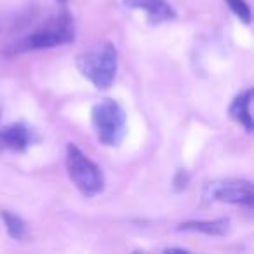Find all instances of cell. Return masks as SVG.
<instances>
[{
    "label": "cell",
    "instance_id": "1",
    "mask_svg": "<svg viewBox=\"0 0 254 254\" xmlns=\"http://www.w3.org/2000/svg\"><path fill=\"white\" fill-rule=\"evenodd\" d=\"M75 40V25L73 19L68 12H60V14L49 18L42 26L33 30L32 33L14 40L5 47L4 54L7 58H14L19 54L30 53V51H42L53 49V47H61L71 44Z\"/></svg>",
    "mask_w": 254,
    "mask_h": 254
},
{
    "label": "cell",
    "instance_id": "2",
    "mask_svg": "<svg viewBox=\"0 0 254 254\" xmlns=\"http://www.w3.org/2000/svg\"><path fill=\"white\" fill-rule=\"evenodd\" d=\"M77 68L94 87L108 89L115 82L119 68V53L112 42H105L94 49L77 56Z\"/></svg>",
    "mask_w": 254,
    "mask_h": 254
},
{
    "label": "cell",
    "instance_id": "3",
    "mask_svg": "<svg viewBox=\"0 0 254 254\" xmlns=\"http://www.w3.org/2000/svg\"><path fill=\"white\" fill-rule=\"evenodd\" d=\"M66 169L71 183L85 197H96L105 190V176L101 167L92 162L77 145H66Z\"/></svg>",
    "mask_w": 254,
    "mask_h": 254
},
{
    "label": "cell",
    "instance_id": "4",
    "mask_svg": "<svg viewBox=\"0 0 254 254\" xmlns=\"http://www.w3.org/2000/svg\"><path fill=\"white\" fill-rule=\"evenodd\" d=\"M91 122L98 141L105 146H119L126 138V112L115 99H101L91 110Z\"/></svg>",
    "mask_w": 254,
    "mask_h": 254
},
{
    "label": "cell",
    "instance_id": "5",
    "mask_svg": "<svg viewBox=\"0 0 254 254\" xmlns=\"http://www.w3.org/2000/svg\"><path fill=\"white\" fill-rule=\"evenodd\" d=\"M202 202H223V204H235L253 207L254 190L253 183L247 180H216L209 181L202 190Z\"/></svg>",
    "mask_w": 254,
    "mask_h": 254
},
{
    "label": "cell",
    "instance_id": "6",
    "mask_svg": "<svg viewBox=\"0 0 254 254\" xmlns=\"http://www.w3.org/2000/svg\"><path fill=\"white\" fill-rule=\"evenodd\" d=\"M37 141L35 131L25 122H16L0 131V155L2 153H23Z\"/></svg>",
    "mask_w": 254,
    "mask_h": 254
},
{
    "label": "cell",
    "instance_id": "7",
    "mask_svg": "<svg viewBox=\"0 0 254 254\" xmlns=\"http://www.w3.org/2000/svg\"><path fill=\"white\" fill-rule=\"evenodd\" d=\"M122 4L127 9L143 11L152 25H160L178 18L176 9L171 5L169 0H122Z\"/></svg>",
    "mask_w": 254,
    "mask_h": 254
},
{
    "label": "cell",
    "instance_id": "8",
    "mask_svg": "<svg viewBox=\"0 0 254 254\" xmlns=\"http://www.w3.org/2000/svg\"><path fill=\"white\" fill-rule=\"evenodd\" d=\"M232 221L228 218L218 219H191V221L180 223L176 226L178 232H191V233H204L209 237H223L230 232Z\"/></svg>",
    "mask_w": 254,
    "mask_h": 254
},
{
    "label": "cell",
    "instance_id": "9",
    "mask_svg": "<svg viewBox=\"0 0 254 254\" xmlns=\"http://www.w3.org/2000/svg\"><path fill=\"white\" fill-rule=\"evenodd\" d=\"M251 101H253V89H246V91L240 92L233 99L228 108L230 119L235 120L237 124H240L247 132H253L254 129L253 115H251Z\"/></svg>",
    "mask_w": 254,
    "mask_h": 254
},
{
    "label": "cell",
    "instance_id": "10",
    "mask_svg": "<svg viewBox=\"0 0 254 254\" xmlns=\"http://www.w3.org/2000/svg\"><path fill=\"white\" fill-rule=\"evenodd\" d=\"M0 218L4 221L5 230H7L9 237L14 240H25L28 235V230H26V223L21 216L14 214L11 211H0Z\"/></svg>",
    "mask_w": 254,
    "mask_h": 254
},
{
    "label": "cell",
    "instance_id": "11",
    "mask_svg": "<svg viewBox=\"0 0 254 254\" xmlns=\"http://www.w3.org/2000/svg\"><path fill=\"white\" fill-rule=\"evenodd\" d=\"M225 2L230 7V11H232L240 21L246 23V25H251V9L246 0H225Z\"/></svg>",
    "mask_w": 254,
    "mask_h": 254
},
{
    "label": "cell",
    "instance_id": "12",
    "mask_svg": "<svg viewBox=\"0 0 254 254\" xmlns=\"http://www.w3.org/2000/svg\"><path fill=\"white\" fill-rule=\"evenodd\" d=\"M174 185H176V190H183L188 185V174L185 171H178L176 178H174Z\"/></svg>",
    "mask_w": 254,
    "mask_h": 254
},
{
    "label": "cell",
    "instance_id": "13",
    "mask_svg": "<svg viewBox=\"0 0 254 254\" xmlns=\"http://www.w3.org/2000/svg\"><path fill=\"white\" fill-rule=\"evenodd\" d=\"M58 2H61V4H64V2H68V0H58Z\"/></svg>",
    "mask_w": 254,
    "mask_h": 254
}]
</instances>
